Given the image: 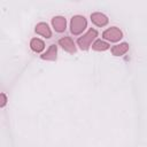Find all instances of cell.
<instances>
[{
  "label": "cell",
  "instance_id": "11",
  "mask_svg": "<svg viewBox=\"0 0 147 147\" xmlns=\"http://www.w3.org/2000/svg\"><path fill=\"white\" fill-rule=\"evenodd\" d=\"M92 47H93L95 51H105V49H107V48L109 47V45H108L107 42H105V41L98 40V41H95V42L92 45Z\"/></svg>",
  "mask_w": 147,
  "mask_h": 147
},
{
  "label": "cell",
  "instance_id": "10",
  "mask_svg": "<svg viewBox=\"0 0 147 147\" xmlns=\"http://www.w3.org/2000/svg\"><path fill=\"white\" fill-rule=\"evenodd\" d=\"M44 42L40 40V39H32V41H31V47H32V49L34 51V52H40V51H42L44 49Z\"/></svg>",
  "mask_w": 147,
  "mask_h": 147
},
{
  "label": "cell",
  "instance_id": "5",
  "mask_svg": "<svg viewBox=\"0 0 147 147\" xmlns=\"http://www.w3.org/2000/svg\"><path fill=\"white\" fill-rule=\"evenodd\" d=\"M36 32L41 34V36H44V37H46V38H51V36H52L48 25L45 24V23H39L37 25V28H36Z\"/></svg>",
  "mask_w": 147,
  "mask_h": 147
},
{
  "label": "cell",
  "instance_id": "3",
  "mask_svg": "<svg viewBox=\"0 0 147 147\" xmlns=\"http://www.w3.org/2000/svg\"><path fill=\"white\" fill-rule=\"evenodd\" d=\"M103 38L109 39L110 41H117L122 38V32L117 28H110L103 32Z\"/></svg>",
  "mask_w": 147,
  "mask_h": 147
},
{
  "label": "cell",
  "instance_id": "6",
  "mask_svg": "<svg viewBox=\"0 0 147 147\" xmlns=\"http://www.w3.org/2000/svg\"><path fill=\"white\" fill-rule=\"evenodd\" d=\"M60 45H61L64 49H67L68 52H70V53H74V52L76 51V49H75V45H74V42H72V40H71L70 38H68V37L60 39Z\"/></svg>",
  "mask_w": 147,
  "mask_h": 147
},
{
  "label": "cell",
  "instance_id": "12",
  "mask_svg": "<svg viewBox=\"0 0 147 147\" xmlns=\"http://www.w3.org/2000/svg\"><path fill=\"white\" fill-rule=\"evenodd\" d=\"M1 98H2V102H1V106H3V105H5V100H6V99H5V95L2 94V95H1Z\"/></svg>",
  "mask_w": 147,
  "mask_h": 147
},
{
  "label": "cell",
  "instance_id": "8",
  "mask_svg": "<svg viewBox=\"0 0 147 147\" xmlns=\"http://www.w3.org/2000/svg\"><path fill=\"white\" fill-rule=\"evenodd\" d=\"M127 48H129L127 44L124 42V44H121V45H117V46L113 47L111 52H113L114 55H122V54H124L127 51Z\"/></svg>",
  "mask_w": 147,
  "mask_h": 147
},
{
  "label": "cell",
  "instance_id": "1",
  "mask_svg": "<svg viewBox=\"0 0 147 147\" xmlns=\"http://www.w3.org/2000/svg\"><path fill=\"white\" fill-rule=\"evenodd\" d=\"M86 28V20L83 16H75L71 20V32L74 34H79Z\"/></svg>",
  "mask_w": 147,
  "mask_h": 147
},
{
  "label": "cell",
  "instance_id": "2",
  "mask_svg": "<svg viewBox=\"0 0 147 147\" xmlns=\"http://www.w3.org/2000/svg\"><path fill=\"white\" fill-rule=\"evenodd\" d=\"M98 36V33H96V31L95 30H90L84 37H82V38H79L78 39V45L80 46V48L82 49H87L88 48V46H90V44L92 42V40Z\"/></svg>",
  "mask_w": 147,
  "mask_h": 147
},
{
  "label": "cell",
  "instance_id": "9",
  "mask_svg": "<svg viewBox=\"0 0 147 147\" xmlns=\"http://www.w3.org/2000/svg\"><path fill=\"white\" fill-rule=\"evenodd\" d=\"M42 59H47V60H54L56 57V46L55 45H52L51 48L41 56Z\"/></svg>",
  "mask_w": 147,
  "mask_h": 147
},
{
  "label": "cell",
  "instance_id": "7",
  "mask_svg": "<svg viewBox=\"0 0 147 147\" xmlns=\"http://www.w3.org/2000/svg\"><path fill=\"white\" fill-rule=\"evenodd\" d=\"M53 25H54L56 31H59V32L63 31L65 29V18H63V17H55V18H53Z\"/></svg>",
  "mask_w": 147,
  "mask_h": 147
},
{
  "label": "cell",
  "instance_id": "4",
  "mask_svg": "<svg viewBox=\"0 0 147 147\" xmlns=\"http://www.w3.org/2000/svg\"><path fill=\"white\" fill-rule=\"evenodd\" d=\"M91 18H92V22L99 26H102V25H106L107 22H108V18L103 15V14H100V13H94L91 15Z\"/></svg>",
  "mask_w": 147,
  "mask_h": 147
}]
</instances>
